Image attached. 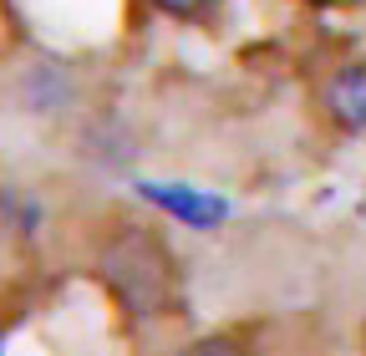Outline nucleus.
<instances>
[{
    "label": "nucleus",
    "mask_w": 366,
    "mask_h": 356,
    "mask_svg": "<svg viewBox=\"0 0 366 356\" xmlns=\"http://www.w3.org/2000/svg\"><path fill=\"white\" fill-rule=\"evenodd\" d=\"M107 280L122 290L132 310H163L173 300V259L153 234L127 229L107 249Z\"/></svg>",
    "instance_id": "obj_1"
},
{
    "label": "nucleus",
    "mask_w": 366,
    "mask_h": 356,
    "mask_svg": "<svg viewBox=\"0 0 366 356\" xmlns=\"http://www.w3.org/2000/svg\"><path fill=\"white\" fill-rule=\"evenodd\" d=\"M137 194H143L148 204L168 209L173 219H183V224H194V229H214L229 219V204L204 194V189H189V184H137Z\"/></svg>",
    "instance_id": "obj_2"
},
{
    "label": "nucleus",
    "mask_w": 366,
    "mask_h": 356,
    "mask_svg": "<svg viewBox=\"0 0 366 356\" xmlns=\"http://www.w3.org/2000/svg\"><path fill=\"white\" fill-rule=\"evenodd\" d=\"M326 102H331V112H336L346 127L366 132V61H356V66H346V71L331 76Z\"/></svg>",
    "instance_id": "obj_3"
},
{
    "label": "nucleus",
    "mask_w": 366,
    "mask_h": 356,
    "mask_svg": "<svg viewBox=\"0 0 366 356\" xmlns=\"http://www.w3.org/2000/svg\"><path fill=\"white\" fill-rule=\"evenodd\" d=\"M183 356H239V346H229V341H199V346H189Z\"/></svg>",
    "instance_id": "obj_4"
},
{
    "label": "nucleus",
    "mask_w": 366,
    "mask_h": 356,
    "mask_svg": "<svg viewBox=\"0 0 366 356\" xmlns=\"http://www.w3.org/2000/svg\"><path fill=\"white\" fill-rule=\"evenodd\" d=\"M163 11H178V16H194V11H204L209 0H158Z\"/></svg>",
    "instance_id": "obj_5"
}]
</instances>
